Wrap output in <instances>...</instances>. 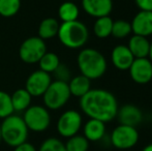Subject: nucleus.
<instances>
[{
    "label": "nucleus",
    "mask_w": 152,
    "mask_h": 151,
    "mask_svg": "<svg viewBox=\"0 0 152 151\" xmlns=\"http://www.w3.org/2000/svg\"><path fill=\"white\" fill-rule=\"evenodd\" d=\"M10 98L15 112H24L31 106L32 96L25 88L17 89L10 94Z\"/></svg>",
    "instance_id": "obj_20"
},
{
    "label": "nucleus",
    "mask_w": 152,
    "mask_h": 151,
    "mask_svg": "<svg viewBox=\"0 0 152 151\" xmlns=\"http://www.w3.org/2000/svg\"><path fill=\"white\" fill-rule=\"evenodd\" d=\"M134 2L140 10L152 12V0H134Z\"/></svg>",
    "instance_id": "obj_30"
},
{
    "label": "nucleus",
    "mask_w": 152,
    "mask_h": 151,
    "mask_svg": "<svg viewBox=\"0 0 152 151\" xmlns=\"http://www.w3.org/2000/svg\"><path fill=\"white\" fill-rule=\"evenodd\" d=\"M77 63L81 75L85 76L89 80L102 78L106 74L108 67L104 55L99 51L92 48L81 50L77 58Z\"/></svg>",
    "instance_id": "obj_2"
},
{
    "label": "nucleus",
    "mask_w": 152,
    "mask_h": 151,
    "mask_svg": "<svg viewBox=\"0 0 152 151\" xmlns=\"http://www.w3.org/2000/svg\"><path fill=\"white\" fill-rule=\"evenodd\" d=\"M112 63L119 71H128L134 60L132 52L125 44H118L112 50L111 53Z\"/></svg>",
    "instance_id": "obj_15"
},
{
    "label": "nucleus",
    "mask_w": 152,
    "mask_h": 151,
    "mask_svg": "<svg viewBox=\"0 0 152 151\" xmlns=\"http://www.w3.org/2000/svg\"><path fill=\"white\" fill-rule=\"evenodd\" d=\"M21 8V0H0V16L12 18Z\"/></svg>",
    "instance_id": "obj_24"
},
{
    "label": "nucleus",
    "mask_w": 152,
    "mask_h": 151,
    "mask_svg": "<svg viewBox=\"0 0 152 151\" xmlns=\"http://www.w3.org/2000/svg\"><path fill=\"white\" fill-rule=\"evenodd\" d=\"M128 71L132 80L139 85L148 84L152 80V62L149 58H136Z\"/></svg>",
    "instance_id": "obj_11"
},
{
    "label": "nucleus",
    "mask_w": 152,
    "mask_h": 151,
    "mask_svg": "<svg viewBox=\"0 0 152 151\" xmlns=\"http://www.w3.org/2000/svg\"><path fill=\"white\" fill-rule=\"evenodd\" d=\"M14 113L10 94L6 91L0 90V119L6 118Z\"/></svg>",
    "instance_id": "obj_27"
},
{
    "label": "nucleus",
    "mask_w": 152,
    "mask_h": 151,
    "mask_svg": "<svg viewBox=\"0 0 152 151\" xmlns=\"http://www.w3.org/2000/svg\"><path fill=\"white\" fill-rule=\"evenodd\" d=\"M47 52V44L44 39L38 36L28 37L21 44L19 49V56L23 62L34 64L40 60Z\"/></svg>",
    "instance_id": "obj_7"
},
{
    "label": "nucleus",
    "mask_w": 152,
    "mask_h": 151,
    "mask_svg": "<svg viewBox=\"0 0 152 151\" xmlns=\"http://www.w3.org/2000/svg\"><path fill=\"white\" fill-rule=\"evenodd\" d=\"M37 63L40 71L51 75V74L54 73V71L60 64V59H59L58 55L55 54V53L46 52Z\"/></svg>",
    "instance_id": "obj_23"
},
{
    "label": "nucleus",
    "mask_w": 152,
    "mask_h": 151,
    "mask_svg": "<svg viewBox=\"0 0 152 151\" xmlns=\"http://www.w3.org/2000/svg\"><path fill=\"white\" fill-rule=\"evenodd\" d=\"M53 74H54V77H55V79H56V81H61V82H64V83H68L70 81V79H72L69 69L67 67V65L61 62Z\"/></svg>",
    "instance_id": "obj_29"
},
{
    "label": "nucleus",
    "mask_w": 152,
    "mask_h": 151,
    "mask_svg": "<svg viewBox=\"0 0 152 151\" xmlns=\"http://www.w3.org/2000/svg\"><path fill=\"white\" fill-rule=\"evenodd\" d=\"M37 151H66V148L58 138H48L40 144Z\"/></svg>",
    "instance_id": "obj_28"
},
{
    "label": "nucleus",
    "mask_w": 152,
    "mask_h": 151,
    "mask_svg": "<svg viewBox=\"0 0 152 151\" xmlns=\"http://www.w3.org/2000/svg\"><path fill=\"white\" fill-rule=\"evenodd\" d=\"M139 141V131L136 127L119 124L111 133V143L115 148L126 150L134 147Z\"/></svg>",
    "instance_id": "obj_8"
},
{
    "label": "nucleus",
    "mask_w": 152,
    "mask_h": 151,
    "mask_svg": "<svg viewBox=\"0 0 152 151\" xmlns=\"http://www.w3.org/2000/svg\"><path fill=\"white\" fill-rule=\"evenodd\" d=\"M80 108L90 119L107 123L116 118L118 101L113 93L104 89H90L80 98Z\"/></svg>",
    "instance_id": "obj_1"
},
{
    "label": "nucleus",
    "mask_w": 152,
    "mask_h": 151,
    "mask_svg": "<svg viewBox=\"0 0 152 151\" xmlns=\"http://www.w3.org/2000/svg\"><path fill=\"white\" fill-rule=\"evenodd\" d=\"M90 81L91 80H89L88 78H86L83 75H79L72 78L69 82L67 83L70 95H74V96L79 97V98L84 96L91 89Z\"/></svg>",
    "instance_id": "obj_18"
},
{
    "label": "nucleus",
    "mask_w": 152,
    "mask_h": 151,
    "mask_svg": "<svg viewBox=\"0 0 152 151\" xmlns=\"http://www.w3.org/2000/svg\"><path fill=\"white\" fill-rule=\"evenodd\" d=\"M23 120L29 131L34 133H42L50 126L51 115L46 107L34 105L30 106L24 111Z\"/></svg>",
    "instance_id": "obj_6"
},
{
    "label": "nucleus",
    "mask_w": 152,
    "mask_h": 151,
    "mask_svg": "<svg viewBox=\"0 0 152 151\" xmlns=\"http://www.w3.org/2000/svg\"><path fill=\"white\" fill-rule=\"evenodd\" d=\"M116 117L120 124L137 127L143 120V113L137 106L132 104L123 105L118 109Z\"/></svg>",
    "instance_id": "obj_14"
},
{
    "label": "nucleus",
    "mask_w": 152,
    "mask_h": 151,
    "mask_svg": "<svg viewBox=\"0 0 152 151\" xmlns=\"http://www.w3.org/2000/svg\"><path fill=\"white\" fill-rule=\"evenodd\" d=\"M59 40L64 47L68 49H79L85 46L89 38L87 26L81 21L61 23L58 30Z\"/></svg>",
    "instance_id": "obj_4"
},
{
    "label": "nucleus",
    "mask_w": 152,
    "mask_h": 151,
    "mask_svg": "<svg viewBox=\"0 0 152 151\" xmlns=\"http://www.w3.org/2000/svg\"><path fill=\"white\" fill-rule=\"evenodd\" d=\"M84 137L89 142H98L106 135V123L96 119H89L83 127Z\"/></svg>",
    "instance_id": "obj_17"
},
{
    "label": "nucleus",
    "mask_w": 152,
    "mask_h": 151,
    "mask_svg": "<svg viewBox=\"0 0 152 151\" xmlns=\"http://www.w3.org/2000/svg\"><path fill=\"white\" fill-rule=\"evenodd\" d=\"M148 57H149V60L152 62V42L150 44V51H149V55H148Z\"/></svg>",
    "instance_id": "obj_33"
},
{
    "label": "nucleus",
    "mask_w": 152,
    "mask_h": 151,
    "mask_svg": "<svg viewBox=\"0 0 152 151\" xmlns=\"http://www.w3.org/2000/svg\"><path fill=\"white\" fill-rule=\"evenodd\" d=\"M150 44L147 37L140 36L134 34L128 40V49L132 52V56L136 58H148L149 51H150Z\"/></svg>",
    "instance_id": "obj_16"
},
{
    "label": "nucleus",
    "mask_w": 152,
    "mask_h": 151,
    "mask_svg": "<svg viewBox=\"0 0 152 151\" xmlns=\"http://www.w3.org/2000/svg\"><path fill=\"white\" fill-rule=\"evenodd\" d=\"M66 151H88L89 141L81 135H76L68 138L66 143H64Z\"/></svg>",
    "instance_id": "obj_25"
},
{
    "label": "nucleus",
    "mask_w": 152,
    "mask_h": 151,
    "mask_svg": "<svg viewBox=\"0 0 152 151\" xmlns=\"http://www.w3.org/2000/svg\"><path fill=\"white\" fill-rule=\"evenodd\" d=\"M52 83V77L50 74L37 69L31 73L25 83V89L30 93L32 97L42 96L46 90Z\"/></svg>",
    "instance_id": "obj_10"
},
{
    "label": "nucleus",
    "mask_w": 152,
    "mask_h": 151,
    "mask_svg": "<svg viewBox=\"0 0 152 151\" xmlns=\"http://www.w3.org/2000/svg\"><path fill=\"white\" fill-rule=\"evenodd\" d=\"M83 119L82 115L76 110H67L63 112L58 118L56 128L58 133L63 138L72 137L78 135L82 127Z\"/></svg>",
    "instance_id": "obj_9"
},
{
    "label": "nucleus",
    "mask_w": 152,
    "mask_h": 151,
    "mask_svg": "<svg viewBox=\"0 0 152 151\" xmlns=\"http://www.w3.org/2000/svg\"><path fill=\"white\" fill-rule=\"evenodd\" d=\"M2 142V138H1V126H0V143Z\"/></svg>",
    "instance_id": "obj_34"
},
{
    "label": "nucleus",
    "mask_w": 152,
    "mask_h": 151,
    "mask_svg": "<svg viewBox=\"0 0 152 151\" xmlns=\"http://www.w3.org/2000/svg\"><path fill=\"white\" fill-rule=\"evenodd\" d=\"M81 3L84 12L95 19L110 16L113 10L112 0H82Z\"/></svg>",
    "instance_id": "obj_13"
},
{
    "label": "nucleus",
    "mask_w": 152,
    "mask_h": 151,
    "mask_svg": "<svg viewBox=\"0 0 152 151\" xmlns=\"http://www.w3.org/2000/svg\"><path fill=\"white\" fill-rule=\"evenodd\" d=\"M132 25V32L136 35L148 37L152 35V12L140 10L134 15Z\"/></svg>",
    "instance_id": "obj_12"
},
{
    "label": "nucleus",
    "mask_w": 152,
    "mask_h": 151,
    "mask_svg": "<svg viewBox=\"0 0 152 151\" xmlns=\"http://www.w3.org/2000/svg\"><path fill=\"white\" fill-rule=\"evenodd\" d=\"M14 151H37V149H36L35 146H34L33 144L28 143V142H25V143L15 147Z\"/></svg>",
    "instance_id": "obj_31"
},
{
    "label": "nucleus",
    "mask_w": 152,
    "mask_h": 151,
    "mask_svg": "<svg viewBox=\"0 0 152 151\" xmlns=\"http://www.w3.org/2000/svg\"><path fill=\"white\" fill-rule=\"evenodd\" d=\"M60 23L55 18H46L38 25V37L42 39H50L57 36Z\"/></svg>",
    "instance_id": "obj_19"
},
{
    "label": "nucleus",
    "mask_w": 152,
    "mask_h": 151,
    "mask_svg": "<svg viewBox=\"0 0 152 151\" xmlns=\"http://www.w3.org/2000/svg\"><path fill=\"white\" fill-rule=\"evenodd\" d=\"M0 126L2 142H4L7 146L15 148L27 142L29 129L27 128L23 117L12 114L2 119Z\"/></svg>",
    "instance_id": "obj_3"
},
{
    "label": "nucleus",
    "mask_w": 152,
    "mask_h": 151,
    "mask_svg": "<svg viewBox=\"0 0 152 151\" xmlns=\"http://www.w3.org/2000/svg\"><path fill=\"white\" fill-rule=\"evenodd\" d=\"M80 15L79 6L72 1H64L58 8V17L62 23L77 21Z\"/></svg>",
    "instance_id": "obj_21"
},
{
    "label": "nucleus",
    "mask_w": 152,
    "mask_h": 151,
    "mask_svg": "<svg viewBox=\"0 0 152 151\" xmlns=\"http://www.w3.org/2000/svg\"><path fill=\"white\" fill-rule=\"evenodd\" d=\"M70 92L67 83L61 81H52L49 88L42 95L45 107L48 110L56 111L67 104L70 98Z\"/></svg>",
    "instance_id": "obj_5"
},
{
    "label": "nucleus",
    "mask_w": 152,
    "mask_h": 151,
    "mask_svg": "<svg viewBox=\"0 0 152 151\" xmlns=\"http://www.w3.org/2000/svg\"><path fill=\"white\" fill-rule=\"evenodd\" d=\"M132 32V25L130 22L125 20H117L113 22L112 34L116 38H124L130 34Z\"/></svg>",
    "instance_id": "obj_26"
},
{
    "label": "nucleus",
    "mask_w": 152,
    "mask_h": 151,
    "mask_svg": "<svg viewBox=\"0 0 152 151\" xmlns=\"http://www.w3.org/2000/svg\"><path fill=\"white\" fill-rule=\"evenodd\" d=\"M142 151H152V143L151 144H148L147 146H145V147L143 148Z\"/></svg>",
    "instance_id": "obj_32"
},
{
    "label": "nucleus",
    "mask_w": 152,
    "mask_h": 151,
    "mask_svg": "<svg viewBox=\"0 0 152 151\" xmlns=\"http://www.w3.org/2000/svg\"><path fill=\"white\" fill-rule=\"evenodd\" d=\"M113 22L110 16L97 18L93 24V32L98 38H107L112 34Z\"/></svg>",
    "instance_id": "obj_22"
}]
</instances>
